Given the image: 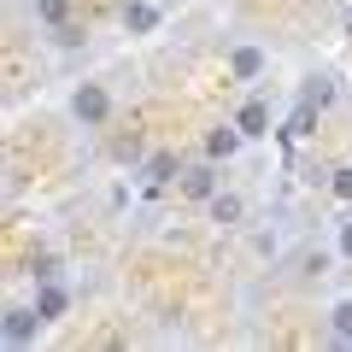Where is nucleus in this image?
I'll list each match as a JSON object with an SVG mask.
<instances>
[{"mask_svg": "<svg viewBox=\"0 0 352 352\" xmlns=\"http://www.w3.org/2000/svg\"><path fill=\"white\" fill-rule=\"evenodd\" d=\"M106 106H112V100H106V88H94V82L76 88V118H82V124H106Z\"/></svg>", "mask_w": 352, "mask_h": 352, "instance_id": "obj_1", "label": "nucleus"}, {"mask_svg": "<svg viewBox=\"0 0 352 352\" xmlns=\"http://www.w3.org/2000/svg\"><path fill=\"white\" fill-rule=\"evenodd\" d=\"M182 194H188V200H212V194H217V170H212V164L182 170Z\"/></svg>", "mask_w": 352, "mask_h": 352, "instance_id": "obj_2", "label": "nucleus"}, {"mask_svg": "<svg viewBox=\"0 0 352 352\" xmlns=\"http://www.w3.org/2000/svg\"><path fill=\"white\" fill-rule=\"evenodd\" d=\"M36 323H41V311H24V305H12V311H6V340H12V346H24V340L36 335Z\"/></svg>", "mask_w": 352, "mask_h": 352, "instance_id": "obj_3", "label": "nucleus"}, {"mask_svg": "<svg viewBox=\"0 0 352 352\" xmlns=\"http://www.w3.org/2000/svg\"><path fill=\"white\" fill-rule=\"evenodd\" d=\"M235 147H241V124H235V129H212V135H206V153H212V159H229Z\"/></svg>", "mask_w": 352, "mask_h": 352, "instance_id": "obj_4", "label": "nucleus"}, {"mask_svg": "<svg viewBox=\"0 0 352 352\" xmlns=\"http://www.w3.org/2000/svg\"><path fill=\"white\" fill-rule=\"evenodd\" d=\"M229 71H235L241 82H247V76H258V71H264V53H258V47H235V59H229Z\"/></svg>", "mask_w": 352, "mask_h": 352, "instance_id": "obj_5", "label": "nucleus"}, {"mask_svg": "<svg viewBox=\"0 0 352 352\" xmlns=\"http://www.w3.org/2000/svg\"><path fill=\"white\" fill-rule=\"evenodd\" d=\"M235 124H241V135H264V124H270V112H264V106L252 100V106H241V118H235Z\"/></svg>", "mask_w": 352, "mask_h": 352, "instance_id": "obj_6", "label": "nucleus"}, {"mask_svg": "<svg viewBox=\"0 0 352 352\" xmlns=\"http://www.w3.org/2000/svg\"><path fill=\"white\" fill-rule=\"evenodd\" d=\"M212 217L217 223H241V200L235 194H212Z\"/></svg>", "mask_w": 352, "mask_h": 352, "instance_id": "obj_7", "label": "nucleus"}, {"mask_svg": "<svg viewBox=\"0 0 352 352\" xmlns=\"http://www.w3.org/2000/svg\"><path fill=\"white\" fill-rule=\"evenodd\" d=\"M129 30H153V24H159V12H153V6H147V0H135V6H129Z\"/></svg>", "mask_w": 352, "mask_h": 352, "instance_id": "obj_8", "label": "nucleus"}, {"mask_svg": "<svg viewBox=\"0 0 352 352\" xmlns=\"http://www.w3.org/2000/svg\"><path fill=\"white\" fill-rule=\"evenodd\" d=\"M311 124H317V106H311V100H300V112H294L288 135H311Z\"/></svg>", "mask_w": 352, "mask_h": 352, "instance_id": "obj_9", "label": "nucleus"}, {"mask_svg": "<svg viewBox=\"0 0 352 352\" xmlns=\"http://www.w3.org/2000/svg\"><path fill=\"white\" fill-rule=\"evenodd\" d=\"M36 12L47 18L53 30H59V24H65V12H71V0H36Z\"/></svg>", "mask_w": 352, "mask_h": 352, "instance_id": "obj_10", "label": "nucleus"}, {"mask_svg": "<svg viewBox=\"0 0 352 352\" xmlns=\"http://www.w3.org/2000/svg\"><path fill=\"white\" fill-rule=\"evenodd\" d=\"M170 176H176V159H170V153H159V159L147 164V182H170Z\"/></svg>", "mask_w": 352, "mask_h": 352, "instance_id": "obj_11", "label": "nucleus"}, {"mask_svg": "<svg viewBox=\"0 0 352 352\" xmlns=\"http://www.w3.org/2000/svg\"><path fill=\"white\" fill-rule=\"evenodd\" d=\"M36 311H41V317H59V311H65V294H59V288H41Z\"/></svg>", "mask_w": 352, "mask_h": 352, "instance_id": "obj_12", "label": "nucleus"}, {"mask_svg": "<svg viewBox=\"0 0 352 352\" xmlns=\"http://www.w3.org/2000/svg\"><path fill=\"white\" fill-rule=\"evenodd\" d=\"M335 335L352 346V300H340V305H335Z\"/></svg>", "mask_w": 352, "mask_h": 352, "instance_id": "obj_13", "label": "nucleus"}, {"mask_svg": "<svg viewBox=\"0 0 352 352\" xmlns=\"http://www.w3.org/2000/svg\"><path fill=\"white\" fill-rule=\"evenodd\" d=\"M335 194H340V200H352V164H346V170H335Z\"/></svg>", "mask_w": 352, "mask_h": 352, "instance_id": "obj_14", "label": "nucleus"}, {"mask_svg": "<svg viewBox=\"0 0 352 352\" xmlns=\"http://www.w3.org/2000/svg\"><path fill=\"white\" fill-rule=\"evenodd\" d=\"M340 252L352 258V223H340Z\"/></svg>", "mask_w": 352, "mask_h": 352, "instance_id": "obj_15", "label": "nucleus"}]
</instances>
